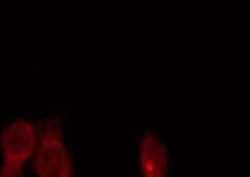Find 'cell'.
I'll use <instances>...</instances> for the list:
<instances>
[{"instance_id": "1", "label": "cell", "mask_w": 250, "mask_h": 177, "mask_svg": "<svg viewBox=\"0 0 250 177\" xmlns=\"http://www.w3.org/2000/svg\"><path fill=\"white\" fill-rule=\"evenodd\" d=\"M32 166L38 177H74L71 152L62 137L59 118H49L38 133Z\"/></svg>"}, {"instance_id": "2", "label": "cell", "mask_w": 250, "mask_h": 177, "mask_svg": "<svg viewBox=\"0 0 250 177\" xmlns=\"http://www.w3.org/2000/svg\"><path fill=\"white\" fill-rule=\"evenodd\" d=\"M38 127L28 118H17L0 133V177H22L32 159L38 142Z\"/></svg>"}, {"instance_id": "3", "label": "cell", "mask_w": 250, "mask_h": 177, "mask_svg": "<svg viewBox=\"0 0 250 177\" xmlns=\"http://www.w3.org/2000/svg\"><path fill=\"white\" fill-rule=\"evenodd\" d=\"M138 165L142 177H167L170 170L168 148L160 137L146 132L139 142Z\"/></svg>"}]
</instances>
